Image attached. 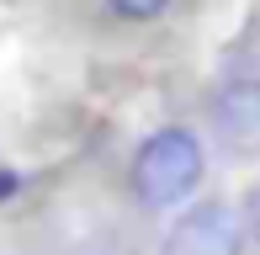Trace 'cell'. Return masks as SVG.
Returning <instances> with one entry per match:
<instances>
[{"mask_svg":"<svg viewBox=\"0 0 260 255\" xmlns=\"http://www.w3.org/2000/svg\"><path fill=\"white\" fill-rule=\"evenodd\" d=\"M106 6H112L122 21H154L159 11L170 6V0H106Z\"/></svg>","mask_w":260,"mask_h":255,"instance_id":"cell-4","label":"cell"},{"mask_svg":"<svg viewBox=\"0 0 260 255\" xmlns=\"http://www.w3.org/2000/svg\"><path fill=\"white\" fill-rule=\"evenodd\" d=\"M239 224H244V234H255V239H260V181L244 192V218H239Z\"/></svg>","mask_w":260,"mask_h":255,"instance_id":"cell-5","label":"cell"},{"mask_svg":"<svg viewBox=\"0 0 260 255\" xmlns=\"http://www.w3.org/2000/svg\"><path fill=\"white\" fill-rule=\"evenodd\" d=\"M212 128L218 138L244 160H260V80H234L212 101Z\"/></svg>","mask_w":260,"mask_h":255,"instance_id":"cell-3","label":"cell"},{"mask_svg":"<svg viewBox=\"0 0 260 255\" xmlns=\"http://www.w3.org/2000/svg\"><path fill=\"white\" fill-rule=\"evenodd\" d=\"M202 170H207V160L191 128H159L133 154V192L144 207H175L197 192Z\"/></svg>","mask_w":260,"mask_h":255,"instance_id":"cell-1","label":"cell"},{"mask_svg":"<svg viewBox=\"0 0 260 255\" xmlns=\"http://www.w3.org/2000/svg\"><path fill=\"white\" fill-rule=\"evenodd\" d=\"M11 192H16V176H11V170H0V202H6Z\"/></svg>","mask_w":260,"mask_h":255,"instance_id":"cell-6","label":"cell"},{"mask_svg":"<svg viewBox=\"0 0 260 255\" xmlns=\"http://www.w3.org/2000/svg\"><path fill=\"white\" fill-rule=\"evenodd\" d=\"M239 250H244V224L223 202H202L181 213L159 245V255H239Z\"/></svg>","mask_w":260,"mask_h":255,"instance_id":"cell-2","label":"cell"}]
</instances>
